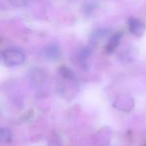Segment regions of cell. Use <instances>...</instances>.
Masks as SVG:
<instances>
[{
	"instance_id": "obj_4",
	"label": "cell",
	"mask_w": 146,
	"mask_h": 146,
	"mask_svg": "<svg viewBox=\"0 0 146 146\" xmlns=\"http://www.w3.org/2000/svg\"><path fill=\"white\" fill-rule=\"evenodd\" d=\"M42 55L47 60H50V61L57 60V59H59L61 56L60 47L57 44H54V43L47 45L46 47H44V48L42 49Z\"/></svg>"
},
{
	"instance_id": "obj_9",
	"label": "cell",
	"mask_w": 146,
	"mask_h": 146,
	"mask_svg": "<svg viewBox=\"0 0 146 146\" xmlns=\"http://www.w3.org/2000/svg\"><path fill=\"white\" fill-rule=\"evenodd\" d=\"M58 73L61 78H65V79H71V80H76V76L74 71L71 68L67 66H61L58 68Z\"/></svg>"
},
{
	"instance_id": "obj_13",
	"label": "cell",
	"mask_w": 146,
	"mask_h": 146,
	"mask_svg": "<svg viewBox=\"0 0 146 146\" xmlns=\"http://www.w3.org/2000/svg\"><path fill=\"white\" fill-rule=\"evenodd\" d=\"M0 60H1V54H0Z\"/></svg>"
},
{
	"instance_id": "obj_6",
	"label": "cell",
	"mask_w": 146,
	"mask_h": 146,
	"mask_svg": "<svg viewBox=\"0 0 146 146\" xmlns=\"http://www.w3.org/2000/svg\"><path fill=\"white\" fill-rule=\"evenodd\" d=\"M90 54V50L88 48H82L75 53V55L72 57L73 63H75L80 68H87V58Z\"/></svg>"
},
{
	"instance_id": "obj_8",
	"label": "cell",
	"mask_w": 146,
	"mask_h": 146,
	"mask_svg": "<svg viewBox=\"0 0 146 146\" xmlns=\"http://www.w3.org/2000/svg\"><path fill=\"white\" fill-rule=\"evenodd\" d=\"M122 38V33L117 32L115 34H113L108 40L107 44H106V51L108 53H112L116 48L118 47V45L120 44V41Z\"/></svg>"
},
{
	"instance_id": "obj_10",
	"label": "cell",
	"mask_w": 146,
	"mask_h": 146,
	"mask_svg": "<svg viewBox=\"0 0 146 146\" xmlns=\"http://www.w3.org/2000/svg\"><path fill=\"white\" fill-rule=\"evenodd\" d=\"M12 139V133L8 128L0 126V143H6Z\"/></svg>"
},
{
	"instance_id": "obj_11",
	"label": "cell",
	"mask_w": 146,
	"mask_h": 146,
	"mask_svg": "<svg viewBox=\"0 0 146 146\" xmlns=\"http://www.w3.org/2000/svg\"><path fill=\"white\" fill-rule=\"evenodd\" d=\"M8 2L15 7H25L28 5V0H8Z\"/></svg>"
},
{
	"instance_id": "obj_1",
	"label": "cell",
	"mask_w": 146,
	"mask_h": 146,
	"mask_svg": "<svg viewBox=\"0 0 146 146\" xmlns=\"http://www.w3.org/2000/svg\"><path fill=\"white\" fill-rule=\"evenodd\" d=\"M4 64L8 67L20 66L25 62V54L22 50L17 48H8L1 54Z\"/></svg>"
},
{
	"instance_id": "obj_5",
	"label": "cell",
	"mask_w": 146,
	"mask_h": 146,
	"mask_svg": "<svg viewBox=\"0 0 146 146\" xmlns=\"http://www.w3.org/2000/svg\"><path fill=\"white\" fill-rule=\"evenodd\" d=\"M128 27L129 31L134 36H142L145 32V24L142 20L138 18H130L128 20Z\"/></svg>"
},
{
	"instance_id": "obj_3",
	"label": "cell",
	"mask_w": 146,
	"mask_h": 146,
	"mask_svg": "<svg viewBox=\"0 0 146 146\" xmlns=\"http://www.w3.org/2000/svg\"><path fill=\"white\" fill-rule=\"evenodd\" d=\"M113 107L123 112H129L134 107V100L129 95H120L113 102Z\"/></svg>"
},
{
	"instance_id": "obj_12",
	"label": "cell",
	"mask_w": 146,
	"mask_h": 146,
	"mask_svg": "<svg viewBox=\"0 0 146 146\" xmlns=\"http://www.w3.org/2000/svg\"><path fill=\"white\" fill-rule=\"evenodd\" d=\"M29 1H39V0H28V2Z\"/></svg>"
},
{
	"instance_id": "obj_2",
	"label": "cell",
	"mask_w": 146,
	"mask_h": 146,
	"mask_svg": "<svg viewBox=\"0 0 146 146\" xmlns=\"http://www.w3.org/2000/svg\"><path fill=\"white\" fill-rule=\"evenodd\" d=\"M60 84L58 83V92L62 97L64 98H73L75 97L76 93L78 91V85L76 80H71V79H65V78H61Z\"/></svg>"
},
{
	"instance_id": "obj_7",
	"label": "cell",
	"mask_w": 146,
	"mask_h": 146,
	"mask_svg": "<svg viewBox=\"0 0 146 146\" xmlns=\"http://www.w3.org/2000/svg\"><path fill=\"white\" fill-rule=\"evenodd\" d=\"M110 139H111L110 130H108V128H104L96 136V144L97 146H109Z\"/></svg>"
}]
</instances>
